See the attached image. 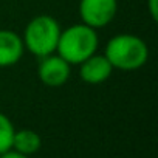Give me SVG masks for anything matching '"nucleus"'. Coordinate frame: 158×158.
Returning <instances> with one entry per match:
<instances>
[{"mask_svg":"<svg viewBox=\"0 0 158 158\" xmlns=\"http://www.w3.org/2000/svg\"><path fill=\"white\" fill-rule=\"evenodd\" d=\"M98 45L96 30L85 23H77L60 31L56 51L70 65H79L96 53Z\"/></svg>","mask_w":158,"mask_h":158,"instance_id":"1","label":"nucleus"},{"mask_svg":"<svg viewBox=\"0 0 158 158\" xmlns=\"http://www.w3.org/2000/svg\"><path fill=\"white\" fill-rule=\"evenodd\" d=\"M104 56L113 68L132 71L141 68L149 59V48L146 42L133 34H116L107 45Z\"/></svg>","mask_w":158,"mask_h":158,"instance_id":"2","label":"nucleus"},{"mask_svg":"<svg viewBox=\"0 0 158 158\" xmlns=\"http://www.w3.org/2000/svg\"><path fill=\"white\" fill-rule=\"evenodd\" d=\"M60 25L51 16H37L25 28L23 33V47L34 56L44 57L53 54L57 47L60 36Z\"/></svg>","mask_w":158,"mask_h":158,"instance_id":"3","label":"nucleus"},{"mask_svg":"<svg viewBox=\"0 0 158 158\" xmlns=\"http://www.w3.org/2000/svg\"><path fill=\"white\" fill-rule=\"evenodd\" d=\"M116 0H81L79 2V16L82 23L98 30L107 27L116 16Z\"/></svg>","mask_w":158,"mask_h":158,"instance_id":"4","label":"nucleus"},{"mask_svg":"<svg viewBox=\"0 0 158 158\" xmlns=\"http://www.w3.org/2000/svg\"><path fill=\"white\" fill-rule=\"evenodd\" d=\"M37 73L42 84L47 87H62L70 77V64L59 54H48L40 57Z\"/></svg>","mask_w":158,"mask_h":158,"instance_id":"5","label":"nucleus"},{"mask_svg":"<svg viewBox=\"0 0 158 158\" xmlns=\"http://www.w3.org/2000/svg\"><path fill=\"white\" fill-rule=\"evenodd\" d=\"M112 71H113V67L104 54L95 53L93 56H90L89 59L79 64V77L84 82L92 84V85H98L107 81Z\"/></svg>","mask_w":158,"mask_h":158,"instance_id":"6","label":"nucleus"},{"mask_svg":"<svg viewBox=\"0 0 158 158\" xmlns=\"http://www.w3.org/2000/svg\"><path fill=\"white\" fill-rule=\"evenodd\" d=\"M22 37L10 30H0V68L16 65L23 54Z\"/></svg>","mask_w":158,"mask_h":158,"instance_id":"7","label":"nucleus"},{"mask_svg":"<svg viewBox=\"0 0 158 158\" xmlns=\"http://www.w3.org/2000/svg\"><path fill=\"white\" fill-rule=\"evenodd\" d=\"M42 146V139L39 136V133H36L31 129H22V130H16L14 132V138H13V149L23 153V155H34L36 152H39Z\"/></svg>","mask_w":158,"mask_h":158,"instance_id":"8","label":"nucleus"},{"mask_svg":"<svg viewBox=\"0 0 158 158\" xmlns=\"http://www.w3.org/2000/svg\"><path fill=\"white\" fill-rule=\"evenodd\" d=\"M14 132H16V129H14L11 119L5 113H0V155L13 149Z\"/></svg>","mask_w":158,"mask_h":158,"instance_id":"9","label":"nucleus"},{"mask_svg":"<svg viewBox=\"0 0 158 158\" xmlns=\"http://www.w3.org/2000/svg\"><path fill=\"white\" fill-rule=\"evenodd\" d=\"M147 8L150 17L156 22L158 20V0H147Z\"/></svg>","mask_w":158,"mask_h":158,"instance_id":"10","label":"nucleus"},{"mask_svg":"<svg viewBox=\"0 0 158 158\" xmlns=\"http://www.w3.org/2000/svg\"><path fill=\"white\" fill-rule=\"evenodd\" d=\"M0 158H30V156L28 155H23V153H20V152H17L14 149H11V150H8V152L0 155Z\"/></svg>","mask_w":158,"mask_h":158,"instance_id":"11","label":"nucleus"}]
</instances>
